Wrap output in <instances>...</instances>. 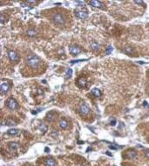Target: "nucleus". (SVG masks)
<instances>
[{
    "label": "nucleus",
    "instance_id": "obj_13",
    "mask_svg": "<svg viewBox=\"0 0 149 166\" xmlns=\"http://www.w3.org/2000/svg\"><path fill=\"white\" fill-rule=\"evenodd\" d=\"M55 116H56V113L54 112V111H53V110L49 111L46 114V120L48 121V122H53L55 119Z\"/></svg>",
    "mask_w": 149,
    "mask_h": 166
},
{
    "label": "nucleus",
    "instance_id": "obj_4",
    "mask_svg": "<svg viewBox=\"0 0 149 166\" xmlns=\"http://www.w3.org/2000/svg\"><path fill=\"white\" fill-rule=\"evenodd\" d=\"M6 106L8 108H10L11 110H14L16 109L17 107H18V102L15 99L13 98H9L7 101H6Z\"/></svg>",
    "mask_w": 149,
    "mask_h": 166
},
{
    "label": "nucleus",
    "instance_id": "obj_22",
    "mask_svg": "<svg viewBox=\"0 0 149 166\" xmlns=\"http://www.w3.org/2000/svg\"><path fill=\"white\" fill-rule=\"evenodd\" d=\"M26 33L28 36H30V37H35L36 35H37V32H36L35 30H33V29L28 30Z\"/></svg>",
    "mask_w": 149,
    "mask_h": 166
},
{
    "label": "nucleus",
    "instance_id": "obj_8",
    "mask_svg": "<svg viewBox=\"0 0 149 166\" xmlns=\"http://www.w3.org/2000/svg\"><path fill=\"white\" fill-rule=\"evenodd\" d=\"M8 148L11 152H16L17 150H19V144L16 142H11L8 143Z\"/></svg>",
    "mask_w": 149,
    "mask_h": 166
},
{
    "label": "nucleus",
    "instance_id": "obj_18",
    "mask_svg": "<svg viewBox=\"0 0 149 166\" xmlns=\"http://www.w3.org/2000/svg\"><path fill=\"white\" fill-rule=\"evenodd\" d=\"M91 94L96 97H100L102 95V93H101V91L98 88H93L91 90Z\"/></svg>",
    "mask_w": 149,
    "mask_h": 166
},
{
    "label": "nucleus",
    "instance_id": "obj_21",
    "mask_svg": "<svg viewBox=\"0 0 149 166\" xmlns=\"http://www.w3.org/2000/svg\"><path fill=\"white\" fill-rule=\"evenodd\" d=\"M47 129H48V127L46 126L45 123H41V125H40V127H39V129H40L41 131L43 132V133H45L46 131H47Z\"/></svg>",
    "mask_w": 149,
    "mask_h": 166
},
{
    "label": "nucleus",
    "instance_id": "obj_31",
    "mask_svg": "<svg viewBox=\"0 0 149 166\" xmlns=\"http://www.w3.org/2000/svg\"><path fill=\"white\" fill-rule=\"evenodd\" d=\"M144 106H146V105H147V102H144Z\"/></svg>",
    "mask_w": 149,
    "mask_h": 166
},
{
    "label": "nucleus",
    "instance_id": "obj_28",
    "mask_svg": "<svg viewBox=\"0 0 149 166\" xmlns=\"http://www.w3.org/2000/svg\"><path fill=\"white\" fill-rule=\"evenodd\" d=\"M4 20H5V17H4V15L2 14V15H1V24H3L4 23Z\"/></svg>",
    "mask_w": 149,
    "mask_h": 166
},
{
    "label": "nucleus",
    "instance_id": "obj_26",
    "mask_svg": "<svg viewBox=\"0 0 149 166\" xmlns=\"http://www.w3.org/2000/svg\"><path fill=\"white\" fill-rule=\"evenodd\" d=\"M145 156H146V158H149V150H146V152H145Z\"/></svg>",
    "mask_w": 149,
    "mask_h": 166
},
{
    "label": "nucleus",
    "instance_id": "obj_3",
    "mask_svg": "<svg viewBox=\"0 0 149 166\" xmlns=\"http://www.w3.org/2000/svg\"><path fill=\"white\" fill-rule=\"evenodd\" d=\"M76 16L77 18L81 19H85L88 18V11H87L86 8H84V7H78V8L76 10Z\"/></svg>",
    "mask_w": 149,
    "mask_h": 166
},
{
    "label": "nucleus",
    "instance_id": "obj_9",
    "mask_svg": "<svg viewBox=\"0 0 149 166\" xmlns=\"http://www.w3.org/2000/svg\"><path fill=\"white\" fill-rule=\"evenodd\" d=\"M9 59H11V61H18L19 60V55L15 51H10L8 53Z\"/></svg>",
    "mask_w": 149,
    "mask_h": 166
},
{
    "label": "nucleus",
    "instance_id": "obj_1",
    "mask_svg": "<svg viewBox=\"0 0 149 166\" xmlns=\"http://www.w3.org/2000/svg\"><path fill=\"white\" fill-rule=\"evenodd\" d=\"M26 62H27V65L29 66L30 67H32L33 69H35L37 67L41 65V59L39 58L37 55L35 54H28L26 57Z\"/></svg>",
    "mask_w": 149,
    "mask_h": 166
},
{
    "label": "nucleus",
    "instance_id": "obj_5",
    "mask_svg": "<svg viewBox=\"0 0 149 166\" xmlns=\"http://www.w3.org/2000/svg\"><path fill=\"white\" fill-rule=\"evenodd\" d=\"M79 112L82 116H85L89 113V107L86 103H82L79 107Z\"/></svg>",
    "mask_w": 149,
    "mask_h": 166
},
{
    "label": "nucleus",
    "instance_id": "obj_2",
    "mask_svg": "<svg viewBox=\"0 0 149 166\" xmlns=\"http://www.w3.org/2000/svg\"><path fill=\"white\" fill-rule=\"evenodd\" d=\"M53 21L57 25H63L66 22V18L64 14L61 12H56L53 15Z\"/></svg>",
    "mask_w": 149,
    "mask_h": 166
},
{
    "label": "nucleus",
    "instance_id": "obj_27",
    "mask_svg": "<svg viewBox=\"0 0 149 166\" xmlns=\"http://www.w3.org/2000/svg\"><path fill=\"white\" fill-rule=\"evenodd\" d=\"M76 4H82V5H84L85 4V1H76Z\"/></svg>",
    "mask_w": 149,
    "mask_h": 166
},
{
    "label": "nucleus",
    "instance_id": "obj_30",
    "mask_svg": "<svg viewBox=\"0 0 149 166\" xmlns=\"http://www.w3.org/2000/svg\"><path fill=\"white\" fill-rule=\"evenodd\" d=\"M136 4H144L143 1H135Z\"/></svg>",
    "mask_w": 149,
    "mask_h": 166
},
{
    "label": "nucleus",
    "instance_id": "obj_19",
    "mask_svg": "<svg viewBox=\"0 0 149 166\" xmlns=\"http://www.w3.org/2000/svg\"><path fill=\"white\" fill-rule=\"evenodd\" d=\"M6 125H8V126L10 127H13L16 125V122L12 119V118H8L7 120H6Z\"/></svg>",
    "mask_w": 149,
    "mask_h": 166
},
{
    "label": "nucleus",
    "instance_id": "obj_16",
    "mask_svg": "<svg viewBox=\"0 0 149 166\" xmlns=\"http://www.w3.org/2000/svg\"><path fill=\"white\" fill-rule=\"evenodd\" d=\"M45 164H46V166H56V162L53 158H47V159H46Z\"/></svg>",
    "mask_w": 149,
    "mask_h": 166
},
{
    "label": "nucleus",
    "instance_id": "obj_10",
    "mask_svg": "<svg viewBox=\"0 0 149 166\" xmlns=\"http://www.w3.org/2000/svg\"><path fill=\"white\" fill-rule=\"evenodd\" d=\"M59 127L62 129H68V122L66 120L65 118H62L59 122Z\"/></svg>",
    "mask_w": 149,
    "mask_h": 166
},
{
    "label": "nucleus",
    "instance_id": "obj_25",
    "mask_svg": "<svg viewBox=\"0 0 149 166\" xmlns=\"http://www.w3.org/2000/svg\"><path fill=\"white\" fill-rule=\"evenodd\" d=\"M26 4H37V3H39V1H33V0H28V1H26Z\"/></svg>",
    "mask_w": 149,
    "mask_h": 166
},
{
    "label": "nucleus",
    "instance_id": "obj_6",
    "mask_svg": "<svg viewBox=\"0 0 149 166\" xmlns=\"http://www.w3.org/2000/svg\"><path fill=\"white\" fill-rule=\"evenodd\" d=\"M10 89V86L7 82H2L1 83V86H0V91H1V94L2 95H5L7 93L9 92Z\"/></svg>",
    "mask_w": 149,
    "mask_h": 166
},
{
    "label": "nucleus",
    "instance_id": "obj_11",
    "mask_svg": "<svg viewBox=\"0 0 149 166\" xmlns=\"http://www.w3.org/2000/svg\"><path fill=\"white\" fill-rule=\"evenodd\" d=\"M90 5H92L93 7H97V8H100L103 9V4L101 2V1H97V0H92L89 2Z\"/></svg>",
    "mask_w": 149,
    "mask_h": 166
},
{
    "label": "nucleus",
    "instance_id": "obj_15",
    "mask_svg": "<svg viewBox=\"0 0 149 166\" xmlns=\"http://www.w3.org/2000/svg\"><path fill=\"white\" fill-rule=\"evenodd\" d=\"M77 85H78L81 88H84L87 85V80L85 78H80L78 80H77Z\"/></svg>",
    "mask_w": 149,
    "mask_h": 166
},
{
    "label": "nucleus",
    "instance_id": "obj_17",
    "mask_svg": "<svg viewBox=\"0 0 149 166\" xmlns=\"http://www.w3.org/2000/svg\"><path fill=\"white\" fill-rule=\"evenodd\" d=\"M19 130L17 129H11L7 130V134L10 135V136H17V135H19Z\"/></svg>",
    "mask_w": 149,
    "mask_h": 166
},
{
    "label": "nucleus",
    "instance_id": "obj_20",
    "mask_svg": "<svg viewBox=\"0 0 149 166\" xmlns=\"http://www.w3.org/2000/svg\"><path fill=\"white\" fill-rule=\"evenodd\" d=\"M125 52L128 54H135V53H136L135 50H134V48H133L132 46H127V47H125Z\"/></svg>",
    "mask_w": 149,
    "mask_h": 166
},
{
    "label": "nucleus",
    "instance_id": "obj_29",
    "mask_svg": "<svg viewBox=\"0 0 149 166\" xmlns=\"http://www.w3.org/2000/svg\"><path fill=\"white\" fill-rule=\"evenodd\" d=\"M111 125H112V126H114V125L116 124V121L114 120V119H112V122H111Z\"/></svg>",
    "mask_w": 149,
    "mask_h": 166
},
{
    "label": "nucleus",
    "instance_id": "obj_14",
    "mask_svg": "<svg viewBox=\"0 0 149 166\" xmlns=\"http://www.w3.org/2000/svg\"><path fill=\"white\" fill-rule=\"evenodd\" d=\"M90 48L92 49L93 51L98 52V51H100L101 46H100V45L98 43V42H96V41H92V42L90 43Z\"/></svg>",
    "mask_w": 149,
    "mask_h": 166
},
{
    "label": "nucleus",
    "instance_id": "obj_7",
    "mask_svg": "<svg viewBox=\"0 0 149 166\" xmlns=\"http://www.w3.org/2000/svg\"><path fill=\"white\" fill-rule=\"evenodd\" d=\"M69 52L72 55H77V54H81L82 53V49L79 47L78 46L76 45H74V46H71L69 47Z\"/></svg>",
    "mask_w": 149,
    "mask_h": 166
},
{
    "label": "nucleus",
    "instance_id": "obj_24",
    "mask_svg": "<svg viewBox=\"0 0 149 166\" xmlns=\"http://www.w3.org/2000/svg\"><path fill=\"white\" fill-rule=\"evenodd\" d=\"M112 51H113V48H112V46H109L108 47H107V49H106L105 54H111V52H112Z\"/></svg>",
    "mask_w": 149,
    "mask_h": 166
},
{
    "label": "nucleus",
    "instance_id": "obj_12",
    "mask_svg": "<svg viewBox=\"0 0 149 166\" xmlns=\"http://www.w3.org/2000/svg\"><path fill=\"white\" fill-rule=\"evenodd\" d=\"M125 156H126L127 158H129V159H134V158L137 157V152H136L135 150H130L126 152Z\"/></svg>",
    "mask_w": 149,
    "mask_h": 166
},
{
    "label": "nucleus",
    "instance_id": "obj_23",
    "mask_svg": "<svg viewBox=\"0 0 149 166\" xmlns=\"http://www.w3.org/2000/svg\"><path fill=\"white\" fill-rule=\"evenodd\" d=\"M72 73H73L72 69H71V68H68V69H67V72H66V74H65L66 79H69V78L72 76Z\"/></svg>",
    "mask_w": 149,
    "mask_h": 166
}]
</instances>
